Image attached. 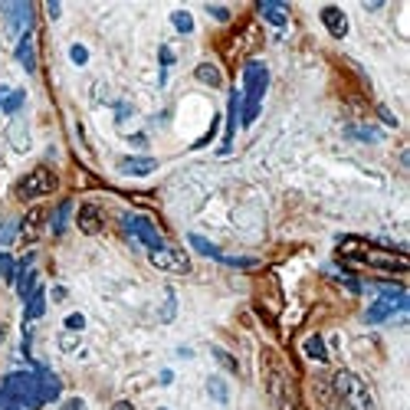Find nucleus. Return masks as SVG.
Masks as SVG:
<instances>
[{
    "instance_id": "f257e3e1",
    "label": "nucleus",
    "mask_w": 410,
    "mask_h": 410,
    "mask_svg": "<svg viewBox=\"0 0 410 410\" xmlns=\"http://www.w3.org/2000/svg\"><path fill=\"white\" fill-rule=\"evenodd\" d=\"M338 256H352V260H361V263L374 266V269H391V273H407V256L404 253H394V249H381L367 240H358V236H345L338 243Z\"/></svg>"
},
{
    "instance_id": "f03ea898",
    "label": "nucleus",
    "mask_w": 410,
    "mask_h": 410,
    "mask_svg": "<svg viewBox=\"0 0 410 410\" xmlns=\"http://www.w3.org/2000/svg\"><path fill=\"white\" fill-rule=\"evenodd\" d=\"M266 86H269V69L260 59L247 62V69H243V95H240V125L243 128H249L256 122V115H260Z\"/></svg>"
},
{
    "instance_id": "7ed1b4c3",
    "label": "nucleus",
    "mask_w": 410,
    "mask_h": 410,
    "mask_svg": "<svg viewBox=\"0 0 410 410\" xmlns=\"http://www.w3.org/2000/svg\"><path fill=\"white\" fill-rule=\"evenodd\" d=\"M7 404H20L23 410H40L43 407V397H40V384H36V374H27V371H14L0 381V407Z\"/></svg>"
},
{
    "instance_id": "20e7f679",
    "label": "nucleus",
    "mask_w": 410,
    "mask_h": 410,
    "mask_svg": "<svg viewBox=\"0 0 410 410\" xmlns=\"http://www.w3.org/2000/svg\"><path fill=\"white\" fill-rule=\"evenodd\" d=\"M263 384H266V394L273 397V404L279 410H295V387L289 381V374H286V367L279 361L276 354L266 348L263 352Z\"/></svg>"
},
{
    "instance_id": "39448f33",
    "label": "nucleus",
    "mask_w": 410,
    "mask_h": 410,
    "mask_svg": "<svg viewBox=\"0 0 410 410\" xmlns=\"http://www.w3.org/2000/svg\"><path fill=\"white\" fill-rule=\"evenodd\" d=\"M378 289V302L365 312V322L367 325H381L387 322L391 315H397V312H407L410 308V295L404 293V286H394V282H378L374 286Z\"/></svg>"
},
{
    "instance_id": "423d86ee",
    "label": "nucleus",
    "mask_w": 410,
    "mask_h": 410,
    "mask_svg": "<svg viewBox=\"0 0 410 410\" xmlns=\"http://www.w3.org/2000/svg\"><path fill=\"white\" fill-rule=\"evenodd\" d=\"M332 391L338 400H345L348 410H374V394L354 371H335L332 378Z\"/></svg>"
},
{
    "instance_id": "0eeeda50",
    "label": "nucleus",
    "mask_w": 410,
    "mask_h": 410,
    "mask_svg": "<svg viewBox=\"0 0 410 410\" xmlns=\"http://www.w3.org/2000/svg\"><path fill=\"white\" fill-rule=\"evenodd\" d=\"M59 187V181H56V174L49 171V168H33L30 174H23L20 181H16V197L20 201H40V197H46V194H53Z\"/></svg>"
},
{
    "instance_id": "6e6552de",
    "label": "nucleus",
    "mask_w": 410,
    "mask_h": 410,
    "mask_svg": "<svg viewBox=\"0 0 410 410\" xmlns=\"http://www.w3.org/2000/svg\"><path fill=\"white\" fill-rule=\"evenodd\" d=\"M148 256H151V266H155V269L177 273V276H187V273H191V260H187V253L181 247H168V243H164L161 249H151Z\"/></svg>"
},
{
    "instance_id": "1a4fd4ad",
    "label": "nucleus",
    "mask_w": 410,
    "mask_h": 410,
    "mask_svg": "<svg viewBox=\"0 0 410 410\" xmlns=\"http://www.w3.org/2000/svg\"><path fill=\"white\" fill-rule=\"evenodd\" d=\"M122 223H125V230H128V234H132L138 243H145L148 253H151V249H161L164 247L161 234H158V227H155V223H151L145 214H125V220H122Z\"/></svg>"
},
{
    "instance_id": "9d476101",
    "label": "nucleus",
    "mask_w": 410,
    "mask_h": 410,
    "mask_svg": "<svg viewBox=\"0 0 410 410\" xmlns=\"http://www.w3.org/2000/svg\"><path fill=\"white\" fill-rule=\"evenodd\" d=\"M3 14H7V36H10V40H20L27 30H33V7L23 3V0L7 3Z\"/></svg>"
},
{
    "instance_id": "9b49d317",
    "label": "nucleus",
    "mask_w": 410,
    "mask_h": 410,
    "mask_svg": "<svg viewBox=\"0 0 410 410\" xmlns=\"http://www.w3.org/2000/svg\"><path fill=\"white\" fill-rule=\"evenodd\" d=\"M236 125H240V92H230V105H227V132H223V145H220V155H227V151L234 148Z\"/></svg>"
},
{
    "instance_id": "f8f14e48",
    "label": "nucleus",
    "mask_w": 410,
    "mask_h": 410,
    "mask_svg": "<svg viewBox=\"0 0 410 410\" xmlns=\"http://www.w3.org/2000/svg\"><path fill=\"white\" fill-rule=\"evenodd\" d=\"M33 374H36V384H40V397H43V404H53V400L59 397V391H62V387H59V378L46 365H36Z\"/></svg>"
},
{
    "instance_id": "ddd939ff",
    "label": "nucleus",
    "mask_w": 410,
    "mask_h": 410,
    "mask_svg": "<svg viewBox=\"0 0 410 410\" xmlns=\"http://www.w3.org/2000/svg\"><path fill=\"white\" fill-rule=\"evenodd\" d=\"M76 223H79V230L86 236H95L102 234V210L95 204H82L79 207V217H76Z\"/></svg>"
},
{
    "instance_id": "4468645a",
    "label": "nucleus",
    "mask_w": 410,
    "mask_h": 410,
    "mask_svg": "<svg viewBox=\"0 0 410 410\" xmlns=\"http://www.w3.org/2000/svg\"><path fill=\"white\" fill-rule=\"evenodd\" d=\"M16 59H20V66L27 73H36V36H33V30H27L16 40Z\"/></svg>"
},
{
    "instance_id": "2eb2a0df",
    "label": "nucleus",
    "mask_w": 410,
    "mask_h": 410,
    "mask_svg": "<svg viewBox=\"0 0 410 410\" xmlns=\"http://www.w3.org/2000/svg\"><path fill=\"white\" fill-rule=\"evenodd\" d=\"M322 23H325V30H328L335 40L348 36V16H345L341 7H322Z\"/></svg>"
},
{
    "instance_id": "dca6fc26",
    "label": "nucleus",
    "mask_w": 410,
    "mask_h": 410,
    "mask_svg": "<svg viewBox=\"0 0 410 410\" xmlns=\"http://www.w3.org/2000/svg\"><path fill=\"white\" fill-rule=\"evenodd\" d=\"M7 141H10V148L14 151H30V125H27V118H20L16 115L14 122H10V128H7Z\"/></svg>"
},
{
    "instance_id": "f3484780",
    "label": "nucleus",
    "mask_w": 410,
    "mask_h": 410,
    "mask_svg": "<svg viewBox=\"0 0 410 410\" xmlns=\"http://www.w3.org/2000/svg\"><path fill=\"white\" fill-rule=\"evenodd\" d=\"M155 168H158V161L148 158V155L145 158H122V161H118V171L128 177H145V174H151Z\"/></svg>"
},
{
    "instance_id": "a211bd4d",
    "label": "nucleus",
    "mask_w": 410,
    "mask_h": 410,
    "mask_svg": "<svg viewBox=\"0 0 410 410\" xmlns=\"http://www.w3.org/2000/svg\"><path fill=\"white\" fill-rule=\"evenodd\" d=\"M40 227H43V210H30L27 217L20 220V240L33 243L40 236Z\"/></svg>"
},
{
    "instance_id": "6ab92c4d",
    "label": "nucleus",
    "mask_w": 410,
    "mask_h": 410,
    "mask_svg": "<svg viewBox=\"0 0 410 410\" xmlns=\"http://www.w3.org/2000/svg\"><path fill=\"white\" fill-rule=\"evenodd\" d=\"M23 102H27V92L23 89H7V95H3V102H0V115H10V118H16L20 115V109H23Z\"/></svg>"
},
{
    "instance_id": "aec40b11",
    "label": "nucleus",
    "mask_w": 410,
    "mask_h": 410,
    "mask_svg": "<svg viewBox=\"0 0 410 410\" xmlns=\"http://www.w3.org/2000/svg\"><path fill=\"white\" fill-rule=\"evenodd\" d=\"M260 14L266 16V20H269V23H273V27H286V20H289V14H286V3H269V0H263V3H260Z\"/></svg>"
},
{
    "instance_id": "412c9836",
    "label": "nucleus",
    "mask_w": 410,
    "mask_h": 410,
    "mask_svg": "<svg viewBox=\"0 0 410 410\" xmlns=\"http://www.w3.org/2000/svg\"><path fill=\"white\" fill-rule=\"evenodd\" d=\"M43 312H46V293H43V286H36V289L30 293V299H27V322L43 319Z\"/></svg>"
},
{
    "instance_id": "4be33fe9",
    "label": "nucleus",
    "mask_w": 410,
    "mask_h": 410,
    "mask_svg": "<svg viewBox=\"0 0 410 410\" xmlns=\"http://www.w3.org/2000/svg\"><path fill=\"white\" fill-rule=\"evenodd\" d=\"M194 76H197V79H201L204 86H210V89H220V86H223V73H220L214 62H201V66L194 69Z\"/></svg>"
},
{
    "instance_id": "5701e85b",
    "label": "nucleus",
    "mask_w": 410,
    "mask_h": 410,
    "mask_svg": "<svg viewBox=\"0 0 410 410\" xmlns=\"http://www.w3.org/2000/svg\"><path fill=\"white\" fill-rule=\"evenodd\" d=\"M207 394H210V400H217V404H230V387H227V381L220 374L207 378Z\"/></svg>"
},
{
    "instance_id": "b1692460",
    "label": "nucleus",
    "mask_w": 410,
    "mask_h": 410,
    "mask_svg": "<svg viewBox=\"0 0 410 410\" xmlns=\"http://www.w3.org/2000/svg\"><path fill=\"white\" fill-rule=\"evenodd\" d=\"M302 352L308 354V358H312V361H328V348H325V341L319 335H308L306 341H302Z\"/></svg>"
},
{
    "instance_id": "393cba45",
    "label": "nucleus",
    "mask_w": 410,
    "mask_h": 410,
    "mask_svg": "<svg viewBox=\"0 0 410 410\" xmlns=\"http://www.w3.org/2000/svg\"><path fill=\"white\" fill-rule=\"evenodd\" d=\"M187 243H191V247L197 249L201 256H210V260H217V263H220V260H223V253H220V249L214 247L210 240H204V236H201V234H191V236H187Z\"/></svg>"
},
{
    "instance_id": "a878e982",
    "label": "nucleus",
    "mask_w": 410,
    "mask_h": 410,
    "mask_svg": "<svg viewBox=\"0 0 410 410\" xmlns=\"http://www.w3.org/2000/svg\"><path fill=\"white\" fill-rule=\"evenodd\" d=\"M16 236H20V220H16V217H3V220H0V249L10 247Z\"/></svg>"
},
{
    "instance_id": "bb28decb",
    "label": "nucleus",
    "mask_w": 410,
    "mask_h": 410,
    "mask_svg": "<svg viewBox=\"0 0 410 410\" xmlns=\"http://www.w3.org/2000/svg\"><path fill=\"white\" fill-rule=\"evenodd\" d=\"M69 214H73V201H62L56 207V214H53V234L62 236L66 234V223H69Z\"/></svg>"
},
{
    "instance_id": "cd10ccee",
    "label": "nucleus",
    "mask_w": 410,
    "mask_h": 410,
    "mask_svg": "<svg viewBox=\"0 0 410 410\" xmlns=\"http://www.w3.org/2000/svg\"><path fill=\"white\" fill-rule=\"evenodd\" d=\"M0 279L3 282H16V260L10 253H0Z\"/></svg>"
},
{
    "instance_id": "c85d7f7f",
    "label": "nucleus",
    "mask_w": 410,
    "mask_h": 410,
    "mask_svg": "<svg viewBox=\"0 0 410 410\" xmlns=\"http://www.w3.org/2000/svg\"><path fill=\"white\" fill-rule=\"evenodd\" d=\"M171 23H174V30L177 33H184V36L194 33V16L187 14V10H174V14H171Z\"/></svg>"
},
{
    "instance_id": "c756f323",
    "label": "nucleus",
    "mask_w": 410,
    "mask_h": 410,
    "mask_svg": "<svg viewBox=\"0 0 410 410\" xmlns=\"http://www.w3.org/2000/svg\"><path fill=\"white\" fill-rule=\"evenodd\" d=\"M348 135L358 138V141H381V132L378 128H365V125L361 128H348Z\"/></svg>"
},
{
    "instance_id": "7c9ffc66",
    "label": "nucleus",
    "mask_w": 410,
    "mask_h": 410,
    "mask_svg": "<svg viewBox=\"0 0 410 410\" xmlns=\"http://www.w3.org/2000/svg\"><path fill=\"white\" fill-rule=\"evenodd\" d=\"M214 358H217V361H220L223 367H227L230 374H240V365H236V358H234V354H227L223 348H214Z\"/></svg>"
},
{
    "instance_id": "2f4dec72",
    "label": "nucleus",
    "mask_w": 410,
    "mask_h": 410,
    "mask_svg": "<svg viewBox=\"0 0 410 410\" xmlns=\"http://www.w3.org/2000/svg\"><path fill=\"white\" fill-rule=\"evenodd\" d=\"M66 332H82L86 328V315H79V312H73V315H66Z\"/></svg>"
},
{
    "instance_id": "473e14b6",
    "label": "nucleus",
    "mask_w": 410,
    "mask_h": 410,
    "mask_svg": "<svg viewBox=\"0 0 410 410\" xmlns=\"http://www.w3.org/2000/svg\"><path fill=\"white\" fill-rule=\"evenodd\" d=\"M69 56H73L76 66H86V62H89V49H86L82 43H76L73 49H69Z\"/></svg>"
},
{
    "instance_id": "72a5a7b5",
    "label": "nucleus",
    "mask_w": 410,
    "mask_h": 410,
    "mask_svg": "<svg viewBox=\"0 0 410 410\" xmlns=\"http://www.w3.org/2000/svg\"><path fill=\"white\" fill-rule=\"evenodd\" d=\"M174 312H177V299H174V293H168V302H164L161 319H164V322H171V319H174Z\"/></svg>"
},
{
    "instance_id": "f704fd0d",
    "label": "nucleus",
    "mask_w": 410,
    "mask_h": 410,
    "mask_svg": "<svg viewBox=\"0 0 410 410\" xmlns=\"http://www.w3.org/2000/svg\"><path fill=\"white\" fill-rule=\"evenodd\" d=\"M207 14L214 16V20H220V23H227V20H230V10H227V7H207Z\"/></svg>"
},
{
    "instance_id": "c9c22d12",
    "label": "nucleus",
    "mask_w": 410,
    "mask_h": 410,
    "mask_svg": "<svg viewBox=\"0 0 410 410\" xmlns=\"http://www.w3.org/2000/svg\"><path fill=\"white\" fill-rule=\"evenodd\" d=\"M125 118H132V105H128V102H122L115 109V122H125Z\"/></svg>"
},
{
    "instance_id": "e433bc0d",
    "label": "nucleus",
    "mask_w": 410,
    "mask_h": 410,
    "mask_svg": "<svg viewBox=\"0 0 410 410\" xmlns=\"http://www.w3.org/2000/svg\"><path fill=\"white\" fill-rule=\"evenodd\" d=\"M62 410H86V400H82V397H69V400L62 404Z\"/></svg>"
},
{
    "instance_id": "4c0bfd02",
    "label": "nucleus",
    "mask_w": 410,
    "mask_h": 410,
    "mask_svg": "<svg viewBox=\"0 0 410 410\" xmlns=\"http://www.w3.org/2000/svg\"><path fill=\"white\" fill-rule=\"evenodd\" d=\"M161 66H174V53H171V46H161Z\"/></svg>"
},
{
    "instance_id": "58836bf2",
    "label": "nucleus",
    "mask_w": 410,
    "mask_h": 410,
    "mask_svg": "<svg viewBox=\"0 0 410 410\" xmlns=\"http://www.w3.org/2000/svg\"><path fill=\"white\" fill-rule=\"evenodd\" d=\"M59 348H62V352H73V348H76V338H59Z\"/></svg>"
},
{
    "instance_id": "ea45409f",
    "label": "nucleus",
    "mask_w": 410,
    "mask_h": 410,
    "mask_svg": "<svg viewBox=\"0 0 410 410\" xmlns=\"http://www.w3.org/2000/svg\"><path fill=\"white\" fill-rule=\"evenodd\" d=\"M378 115H381L384 122H387V125H397V118L391 115V112H387V109H384V105H381V109H378Z\"/></svg>"
},
{
    "instance_id": "a19ab883",
    "label": "nucleus",
    "mask_w": 410,
    "mask_h": 410,
    "mask_svg": "<svg viewBox=\"0 0 410 410\" xmlns=\"http://www.w3.org/2000/svg\"><path fill=\"white\" fill-rule=\"evenodd\" d=\"M128 141H132V145H138V148H145V145H148L145 135H128Z\"/></svg>"
},
{
    "instance_id": "79ce46f5",
    "label": "nucleus",
    "mask_w": 410,
    "mask_h": 410,
    "mask_svg": "<svg viewBox=\"0 0 410 410\" xmlns=\"http://www.w3.org/2000/svg\"><path fill=\"white\" fill-rule=\"evenodd\" d=\"M112 410H132V404H128V400H118V404H115Z\"/></svg>"
},
{
    "instance_id": "37998d69",
    "label": "nucleus",
    "mask_w": 410,
    "mask_h": 410,
    "mask_svg": "<svg viewBox=\"0 0 410 410\" xmlns=\"http://www.w3.org/2000/svg\"><path fill=\"white\" fill-rule=\"evenodd\" d=\"M0 410H23L20 404H7V407H0Z\"/></svg>"
},
{
    "instance_id": "c03bdc74",
    "label": "nucleus",
    "mask_w": 410,
    "mask_h": 410,
    "mask_svg": "<svg viewBox=\"0 0 410 410\" xmlns=\"http://www.w3.org/2000/svg\"><path fill=\"white\" fill-rule=\"evenodd\" d=\"M3 95H7V89H3V86H0V102H3Z\"/></svg>"
},
{
    "instance_id": "a18cd8bd",
    "label": "nucleus",
    "mask_w": 410,
    "mask_h": 410,
    "mask_svg": "<svg viewBox=\"0 0 410 410\" xmlns=\"http://www.w3.org/2000/svg\"><path fill=\"white\" fill-rule=\"evenodd\" d=\"M161 410H168V407H161Z\"/></svg>"
}]
</instances>
